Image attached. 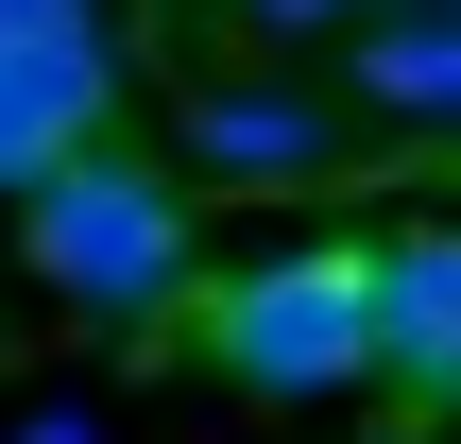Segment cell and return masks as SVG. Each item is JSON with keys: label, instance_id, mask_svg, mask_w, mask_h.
<instances>
[{"label": "cell", "instance_id": "cell-1", "mask_svg": "<svg viewBox=\"0 0 461 444\" xmlns=\"http://www.w3.org/2000/svg\"><path fill=\"white\" fill-rule=\"evenodd\" d=\"M17 257H34L68 308H103V325H154V308L205 291L188 171H154V154H68L51 188H17Z\"/></svg>", "mask_w": 461, "mask_h": 444}, {"label": "cell", "instance_id": "cell-2", "mask_svg": "<svg viewBox=\"0 0 461 444\" xmlns=\"http://www.w3.org/2000/svg\"><path fill=\"white\" fill-rule=\"evenodd\" d=\"M188 359L240 376V394H359L376 376V240H325V257H257V274H205L188 291Z\"/></svg>", "mask_w": 461, "mask_h": 444}, {"label": "cell", "instance_id": "cell-3", "mask_svg": "<svg viewBox=\"0 0 461 444\" xmlns=\"http://www.w3.org/2000/svg\"><path fill=\"white\" fill-rule=\"evenodd\" d=\"M103 120H120V34H103V17L0 34V205L51 188L68 154H103Z\"/></svg>", "mask_w": 461, "mask_h": 444}, {"label": "cell", "instance_id": "cell-4", "mask_svg": "<svg viewBox=\"0 0 461 444\" xmlns=\"http://www.w3.org/2000/svg\"><path fill=\"white\" fill-rule=\"evenodd\" d=\"M376 376L411 411H461V222H393L376 240Z\"/></svg>", "mask_w": 461, "mask_h": 444}, {"label": "cell", "instance_id": "cell-5", "mask_svg": "<svg viewBox=\"0 0 461 444\" xmlns=\"http://www.w3.org/2000/svg\"><path fill=\"white\" fill-rule=\"evenodd\" d=\"M171 137H188L205 188H308V171H342V120H325L308 86H188Z\"/></svg>", "mask_w": 461, "mask_h": 444}, {"label": "cell", "instance_id": "cell-6", "mask_svg": "<svg viewBox=\"0 0 461 444\" xmlns=\"http://www.w3.org/2000/svg\"><path fill=\"white\" fill-rule=\"evenodd\" d=\"M342 86H359L376 120H428V137H461V0H393V17L342 51Z\"/></svg>", "mask_w": 461, "mask_h": 444}, {"label": "cell", "instance_id": "cell-7", "mask_svg": "<svg viewBox=\"0 0 461 444\" xmlns=\"http://www.w3.org/2000/svg\"><path fill=\"white\" fill-rule=\"evenodd\" d=\"M257 17H274V34H325V17H359V0H257Z\"/></svg>", "mask_w": 461, "mask_h": 444}, {"label": "cell", "instance_id": "cell-8", "mask_svg": "<svg viewBox=\"0 0 461 444\" xmlns=\"http://www.w3.org/2000/svg\"><path fill=\"white\" fill-rule=\"evenodd\" d=\"M34 17H103V0H0V34H34Z\"/></svg>", "mask_w": 461, "mask_h": 444}, {"label": "cell", "instance_id": "cell-9", "mask_svg": "<svg viewBox=\"0 0 461 444\" xmlns=\"http://www.w3.org/2000/svg\"><path fill=\"white\" fill-rule=\"evenodd\" d=\"M17 444H103V428H86V411H34V428H17Z\"/></svg>", "mask_w": 461, "mask_h": 444}, {"label": "cell", "instance_id": "cell-10", "mask_svg": "<svg viewBox=\"0 0 461 444\" xmlns=\"http://www.w3.org/2000/svg\"><path fill=\"white\" fill-rule=\"evenodd\" d=\"M376 17H393V0H376Z\"/></svg>", "mask_w": 461, "mask_h": 444}]
</instances>
